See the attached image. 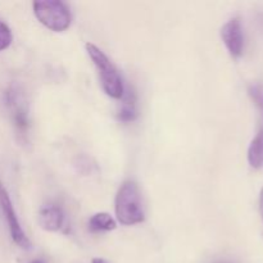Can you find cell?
I'll return each mask as SVG.
<instances>
[{"label":"cell","instance_id":"11","mask_svg":"<svg viewBox=\"0 0 263 263\" xmlns=\"http://www.w3.org/2000/svg\"><path fill=\"white\" fill-rule=\"evenodd\" d=\"M259 213H261L263 221V187L261 189V193H259Z\"/></svg>","mask_w":263,"mask_h":263},{"label":"cell","instance_id":"13","mask_svg":"<svg viewBox=\"0 0 263 263\" xmlns=\"http://www.w3.org/2000/svg\"><path fill=\"white\" fill-rule=\"evenodd\" d=\"M31 263H46V262L43 261V259H35V261H32Z\"/></svg>","mask_w":263,"mask_h":263},{"label":"cell","instance_id":"12","mask_svg":"<svg viewBox=\"0 0 263 263\" xmlns=\"http://www.w3.org/2000/svg\"><path fill=\"white\" fill-rule=\"evenodd\" d=\"M91 263H107V262L103 261V259H100V258H94L91 261Z\"/></svg>","mask_w":263,"mask_h":263},{"label":"cell","instance_id":"14","mask_svg":"<svg viewBox=\"0 0 263 263\" xmlns=\"http://www.w3.org/2000/svg\"><path fill=\"white\" fill-rule=\"evenodd\" d=\"M220 263H228V262H220Z\"/></svg>","mask_w":263,"mask_h":263},{"label":"cell","instance_id":"2","mask_svg":"<svg viewBox=\"0 0 263 263\" xmlns=\"http://www.w3.org/2000/svg\"><path fill=\"white\" fill-rule=\"evenodd\" d=\"M85 48H86L87 54H89L94 66L97 67L100 84H102V87L105 91V94L108 97L113 98V99H122L126 89L122 76L120 74L117 67L105 55L104 51L100 50L94 44L87 43Z\"/></svg>","mask_w":263,"mask_h":263},{"label":"cell","instance_id":"6","mask_svg":"<svg viewBox=\"0 0 263 263\" xmlns=\"http://www.w3.org/2000/svg\"><path fill=\"white\" fill-rule=\"evenodd\" d=\"M64 221L63 211L55 205H48L39 213V223L46 231H58Z\"/></svg>","mask_w":263,"mask_h":263},{"label":"cell","instance_id":"8","mask_svg":"<svg viewBox=\"0 0 263 263\" xmlns=\"http://www.w3.org/2000/svg\"><path fill=\"white\" fill-rule=\"evenodd\" d=\"M117 228V222L115 218L107 212H100L92 216L89 220V229L92 233L99 231H112Z\"/></svg>","mask_w":263,"mask_h":263},{"label":"cell","instance_id":"4","mask_svg":"<svg viewBox=\"0 0 263 263\" xmlns=\"http://www.w3.org/2000/svg\"><path fill=\"white\" fill-rule=\"evenodd\" d=\"M0 205H2L3 213H4L8 226H9L10 236H12L13 241H14L18 247H21V248L23 249L30 248L31 241L28 240L25 231H23L22 226H21L20 221H18L14 207H13L12 200H10L9 198V194H8L7 190H5L2 185H0Z\"/></svg>","mask_w":263,"mask_h":263},{"label":"cell","instance_id":"9","mask_svg":"<svg viewBox=\"0 0 263 263\" xmlns=\"http://www.w3.org/2000/svg\"><path fill=\"white\" fill-rule=\"evenodd\" d=\"M248 162L253 168H261L263 164V133H258L248 149Z\"/></svg>","mask_w":263,"mask_h":263},{"label":"cell","instance_id":"5","mask_svg":"<svg viewBox=\"0 0 263 263\" xmlns=\"http://www.w3.org/2000/svg\"><path fill=\"white\" fill-rule=\"evenodd\" d=\"M221 37L233 58H240L244 51V33L240 18H231L221 28Z\"/></svg>","mask_w":263,"mask_h":263},{"label":"cell","instance_id":"7","mask_svg":"<svg viewBox=\"0 0 263 263\" xmlns=\"http://www.w3.org/2000/svg\"><path fill=\"white\" fill-rule=\"evenodd\" d=\"M118 120L122 122H131L138 116L136 109V97L131 90H125V94L122 97V103L118 109Z\"/></svg>","mask_w":263,"mask_h":263},{"label":"cell","instance_id":"3","mask_svg":"<svg viewBox=\"0 0 263 263\" xmlns=\"http://www.w3.org/2000/svg\"><path fill=\"white\" fill-rule=\"evenodd\" d=\"M32 7L39 22L54 32L66 31L71 25V10L61 0H37Z\"/></svg>","mask_w":263,"mask_h":263},{"label":"cell","instance_id":"1","mask_svg":"<svg viewBox=\"0 0 263 263\" xmlns=\"http://www.w3.org/2000/svg\"><path fill=\"white\" fill-rule=\"evenodd\" d=\"M116 217L122 225L131 226L141 223L145 220L143 197L138 184L134 181H125L118 189L115 203Z\"/></svg>","mask_w":263,"mask_h":263},{"label":"cell","instance_id":"10","mask_svg":"<svg viewBox=\"0 0 263 263\" xmlns=\"http://www.w3.org/2000/svg\"><path fill=\"white\" fill-rule=\"evenodd\" d=\"M13 41V35L10 28L4 22H0V51L5 50L10 46Z\"/></svg>","mask_w":263,"mask_h":263},{"label":"cell","instance_id":"15","mask_svg":"<svg viewBox=\"0 0 263 263\" xmlns=\"http://www.w3.org/2000/svg\"><path fill=\"white\" fill-rule=\"evenodd\" d=\"M262 107H263V105H262Z\"/></svg>","mask_w":263,"mask_h":263}]
</instances>
